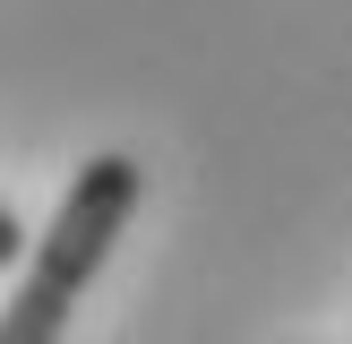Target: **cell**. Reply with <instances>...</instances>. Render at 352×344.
Listing matches in <instances>:
<instances>
[{
  "label": "cell",
  "instance_id": "cell-1",
  "mask_svg": "<svg viewBox=\"0 0 352 344\" xmlns=\"http://www.w3.org/2000/svg\"><path fill=\"white\" fill-rule=\"evenodd\" d=\"M138 198H146L138 155H86L78 181H69V198H60V215H52V233L34 241L26 284H17L9 310H0V344H60L78 292L103 275V258H112L120 224L138 215Z\"/></svg>",
  "mask_w": 352,
  "mask_h": 344
}]
</instances>
